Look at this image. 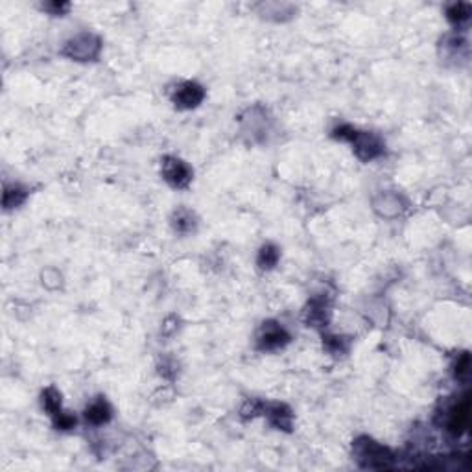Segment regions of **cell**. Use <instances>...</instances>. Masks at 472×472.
I'll return each instance as SVG.
<instances>
[{"label":"cell","mask_w":472,"mask_h":472,"mask_svg":"<svg viewBox=\"0 0 472 472\" xmlns=\"http://www.w3.org/2000/svg\"><path fill=\"white\" fill-rule=\"evenodd\" d=\"M332 139L349 142L354 155L362 163H371L375 159L382 157L384 152H386V144H384L380 136L369 132H360V129L349 126V124H341V126L334 127L332 129Z\"/></svg>","instance_id":"obj_1"},{"label":"cell","mask_w":472,"mask_h":472,"mask_svg":"<svg viewBox=\"0 0 472 472\" xmlns=\"http://www.w3.org/2000/svg\"><path fill=\"white\" fill-rule=\"evenodd\" d=\"M352 456L360 467L369 471H386L395 467V454L391 448L368 436L358 437L352 443Z\"/></svg>","instance_id":"obj_2"},{"label":"cell","mask_w":472,"mask_h":472,"mask_svg":"<svg viewBox=\"0 0 472 472\" xmlns=\"http://www.w3.org/2000/svg\"><path fill=\"white\" fill-rule=\"evenodd\" d=\"M102 52L100 37L95 33H78L70 41L65 42L63 54L65 58L72 61H95Z\"/></svg>","instance_id":"obj_3"},{"label":"cell","mask_w":472,"mask_h":472,"mask_svg":"<svg viewBox=\"0 0 472 472\" xmlns=\"http://www.w3.org/2000/svg\"><path fill=\"white\" fill-rule=\"evenodd\" d=\"M290 340H292V336L283 325H278L275 321H266L257 334V349L262 352L278 351V349H284L288 345Z\"/></svg>","instance_id":"obj_4"},{"label":"cell","mask_w":472,"mask_h":472,"mask_svg":"<svg viewBox=\"0 0 472 472\" xmlns=\"http://www.w3.org/2000/svg\"><path fill=\"white\" fill-rule=\"evenodd\" d=\"M161 173L163 179L172 187V189L183 190L192 183V168L181 159L166 155L161 164Z\"/></svg>","instance_id":"obj_5"},{"label":"cell","mask_w":472,"mask_h":472,"mask_svg":"<svg viewBox=\"0 0 472 472\" xmlns=\"http://www.w3.org/2000/svg\"><path fill=\"white\" fill-rule=\"evenodd\" d=\"M469 411H471V400L465 395L462 400H457L456 404L446 408L445 414V428L450 432L452 436H463L469 428Z\"/></svg>","instance_id":"obj_6"},{"label":"cell","mask_w":472,"mask_h":472,"mask_svg":"<svg viewBox=\"0 0 472 472\" xmlns=\"http://www.w3.org/2000/svg\"><path fill=\"white\" fill-rule=\"evenodd\" d=\"M205 100V89L196 81H183L172 93L173 105L181 111L194 109Z\"/></svg>","instance_id":"obj_7"},{"label":"cell","mask_w":472,"mask_h":472,"mask_svg":"<svg viewBox=\"0 0 472 472\" xmlns=\"http://www.w3.org/2000/svg\"><path fill=\"white\" fill-rule=\"evenodd\" d=\"M332 310L327 297H314L304 310V321L312 329H323L331 321Z\"/></svg>","instance_id":"obj_8"},{"label":"cell","mask_w":472,"mask_h":472,"mask_svg":"<svg viewBox=\"0 0 472 472\" xmlns=\"http://www.w3.org/2000/svg\"><path fill=\"white\" fill-rule=\"evenodd\" d=\"M372 207L378 214L384 218H397L406 210L404 198L397 192H380V194L372 200Z\"/></svg>","instance_id":"obj_9"},{"label":"cell","mask_w":472,"mask_h":472,"mask_svg":"<svg viewBox=\"0 0 472 472\" xmlns=\"http://www.w3.org/2000/svg\"><path fill=\"white\" fill-rule=\"evenodd\" d=\"M262 415L268 419V423L275 430L292 432V428H294V414H292V409L286 404H281V402H266Z\"/></svg>","instance_id":"obj_10"},{"label":"cell","mask_w":472,"mask_h":472,"mask_svg":"<svg viewBox=\"0 0 472 472\" xmlns=\"http://www.w3.org/2000/svg\"><path fill=\"white\" fill-rule=\"evenodd\" d=\"M441 48H443V56L445 59H459L469 58V41L462 33H448V36L441 41Z\"/></svg>","instance_id":"obj_11"},{"label":"cell","mask_w":472,"mask_h":472,"mask_svg":"<svg viewBox=\"0 0 472 472\" xmlns=\"http://www.w3.org/2000/svg\"><path fill=\"white\" fill-rule=\"evenodd\" d=\"M85 419L93 426L107 425L113 419V409H111L109 402L102 399V397L98 400H95L93 404H89L87 409H85Z\"/></svg>","instance_id":"obj_12"},{"label":"cell","mask_w":472,"mask_h":472,"mask_svg":"<svg viewBox=\"0 0 472 472\" xmlns=\"http://www.w3.org/2000/svg\"><path fill=\"white\" fill-rule=\"evenodd\" d=\"M172 227L178 235H190L196 231L198 221L192 210L189 209H178L172 216Z\"/></svg>","instance_id":"obj_13"},{"label":"cell","mask_w":472,"mask_h":472,"mask_svg":"<svg viewBox=\"0 0 472 472\" xmlns=\"http://www.w3.org/2000/svg\"><path fill=\"white\" fill-rule=\"evenodd\" d=\"M41 406L52 419L58 415L63 414V406H61V393L54 386H48L41 393Z\"/></svg>","instance_id":"obj_14"},{"label":"cell","mask_w":472,"mask_h":472,"mask_svg":"<svg viewBox=\"0 0 472 472\" xmlns=\"http://www.w3.org/2000/svg\"><path fill=\"white\" fill-rule=\"evenodd\" d=\"M278 260H281V249H278L275 244H264V246L260 247V251H258L257 257V266L262 269V272H269V269L275 268L278 264Z\"/></svg>","instance_id":"obj_15"},{"label":"cell","mask_w":472,"mask_h":472,"mask_svg":"<svg viewBox=\"0 0 472 472\" xmlns=\"http://www.w3.org/2000/svg\"><path fill=\"white\" fill-rule=\"evenodd\" d=\"M28 198V192L19 184H6L4 189V207L6 209H17L21 207Z\"/></svg>","instance_id":"obj_16"},{"label":"cell","mask_w":472,"mask_h":472,"mask_svg":"<svg viewBox=\"0 0 472 472\" xmlns=\"http://www.w3.org/2000/svg\"><path fill=\"white\" fill-rule=\"evenodd\" d=\"M471 4H463V2H457V4H452L446 8V19L452 22V24H463L465 21H469L471 17Z\"/></svg>","instance_id":"obj_17"},{"label":"cell","mask_w":472,"mask_h":472,"mask_svg":"<svg viewBox=\"0 0 472 472\" xmlns=\"http://www.w3.org/2000/svg\"><path fill=\"white\" fill-rule=\"evenodd\" d=\"M349 345H351V341L347 340L343 336H325L323 338V347H325V351L332 356H341V354H345L349 351Z\"/></svg>","instance_id":"obj_18"},{"label":"cell","mask_w":472,"mask_h":472,"mask_svg":"<svg viewBox=\"0 0 472 472\" xmlns=\"http://www.w3.org/2000/svg\"><path fill=\"white\" fill-rule=\"evenodd\" d=\"M264 406H266V402L260 399H249L246 400V404L242 406L240 409V415L242 419H255V417H258V415L264 414Z\"/></svg>","instance_id":"obj_19"},{"label":"cell","mask_w":472,"mask_h":472,"mask_svg":"<svg viewBox=\"0 0 472 472\" xmlns=\"http://www.w3.org/2000/svg\"><path fill=\"white\" fill-rule=\"evenodd\" d=\"M469 369H471V358H469L467 352H463L462 356H457V362L454 365V375L459 380H467L469 378Z\"/></svg>","instance_id":"obj_20"},{"label":"cell","mask_w":472,"mask_h":472,"mask_svg":"<svg viewBox=\"0 0 472 472\" xmlns=\"http://www.w3.org/2000/svg\"><path fill=\"white\" fill-rule=\"evenodd\" d=\"M54 428H58V430H72L74 426H76V417L67 411H63L61 415H58L56 419H52Z\"/></svg>","instance_id":"obj_21"},{"label":"cell","mask_w":472,"mask_h":472,"mask_svg":"<svg viewBox=\"0 0 472 472\" xmlns=\"http://www.w3.org/2000/svg\"><path fill=\"white\" fill-rule=\"evenodd\" d=\"M42 10H47L50 15L61 17L70 10V4H67V2H48V4L42 6Z\"/></svg>","instance_id":"obj_22"}]
</instances>
